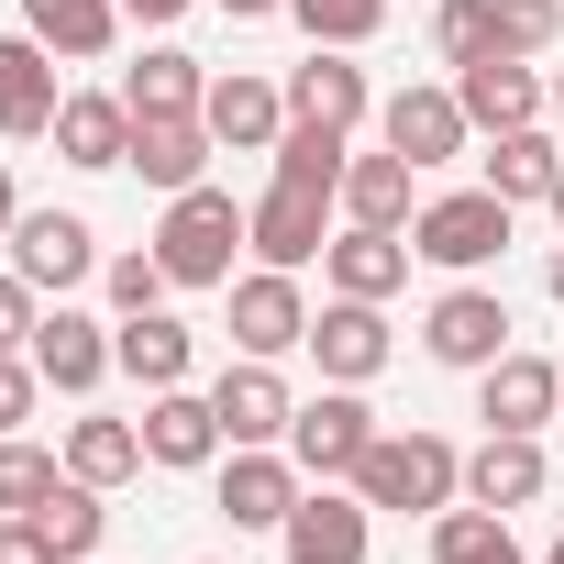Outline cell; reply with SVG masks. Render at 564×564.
Returning <instances> with one entry per match:
<instances>
[{"instance_id": "obj_1", "label": "cell", "mask_w": 564, "mask_h": 564, "mask_svg": "<svg viewBox=\"0 0 564 564\" xmlns=\"http://www.w3.org/2000/svg\"><path fill=\"white\" fill-rule=\"evenodd\" d=\"M254 243V210H232V188H177L166 199V221H155V254H166V276L177 289H232V254Z\"/></svg>"}, {"instance_id": "obj_2", "label": "cell", "mask_w": 564, "mask_h": 564, "mask_svg": "<svg viewBox=\"0 0 564 564\" xmlns=\"http://www.w3.org/2000/svg\"><path fill=\"white\" fill-rule=\"evenodd\" d=\"M344 487H355L366 509H454V498H465V454H454L443 432H377Z\"/></svg>"}, {"instance_id": "obj_3", "label": "cell", "mask_w": 564, "mask_h": 564, "mask_svg": "<svg viewBox=\"0 0 564 564\" xmlns=\"http://www.w3.org/2000/svg\"><path fill=\"white\" fill-rule=\"evenodd\" d=\"M509 199L498 188H454V199H421L410 210V254L421 265H443V276H476V265H498L509 254Z\"/></svg>"}, {"instance_id": "obj_4", "label": "cell", "mask_w": 564, "mask_h": 564, "mask_svg": "<svg viewBox=\"0 0 564 564\" xmlns=\"http://www.w3.org/2000/svg\"><path fill=\"white\" fill-rule=\"evenodd\" d=\"M421 355H432V366H465V377L498 366V355H509V300L476 289V276H454V289L421 311Z\"/></svg>"}, {"instance_id": "obj_5", "label": "cell", "mask_w": 564, "mask_h": 564, "mask_svg": "<svg viewBox=\"0 0 564 564\" xmlns=\"http://www.w3.org/2000/svg\"><path fill=\"white\" fill-rule=\"evenodd\" d=\"M221 300H232V344H243V355H265V366L289 355V344H311V300H300V276H289V265L232 276Z\"/></svg>"}, {"instance_id": "obj_6", "label": "cell", "mask_w": 564, "mask_h": 564, "mask_svg": "<svg viewBox=\"0 0 564 564\" xmlns=\"http://www.w3.org/2000/svg\"><path fill=\"white\" fill-rule=\"evenodd\" d=\"M276 542H289V564H366V498L344 476L300 487V509L276 520Z\"/></svg>"}, {"instance_id": "obj_7", "label": "cell", "mask_w": 564, "mask_h": 564, "mask_svg": "<svg viewBox=\"0 0 564 564\" xmlns=\"http://www.w3.org/2000/svg\"><path fill=\"white\" fill-rule=\"evenodd\" d=\"M454 100H465L476 133H520V122L553 111V78L531 56H476V67H454Z\"/></svg>"}, {"instance_id": "obj_8", "label": "cell", "mask_w": 564, "mask_h": 564, "mask_svg": "<svg viewBox=\"0 0 564 564\" xmlns=\"http://www.w3.org/2000/svg\"><path fill=\"white\" fill-rule=\"evenodd\" d=\"M377 133H388V155H410V166H454V155L476 144V122H465L454 89H388V100H377Z\"/></svg>"}, {"instance_id": "obj_9", "label": "cell", "mask_w": 564, "mask_h": 564, "mask_svg": "<svg viewBox=\"0 0 564 564\" xmlns=\"http://www.w3.org/2000/svg\"><path fill=\"white\" fill-rule=\"evenodd\" d=\"M366 443H377V410H366L355 388H322V399H300V421H289L300 476H355V465H366Z\"/></svg>"}, {"instance_id": "obj_10", "label": "cell", "mask_w": 564, "mask_h": 564, "mask_svg": "<svg viewBox=\"0 0 564 564\" xmlns=\"http://www.w3.org/2000/svg\"><path fill=\"white\" fill-rule=\"evenodd\" d=\"M333 210H344L333 188H300V177H276V188L254 199V265H289V276H300V265L333 243Z\"/></svg>"}, {"instance_id": "obj_11", "label": "cell", "mask_w": 564, "mask_h": 564, "mask_svg": "<svg viewBox=\"0 0 564 564\" xmlns=\"http://www.w3.org/2000/svg\"><path fill=\"white\" fill-rule=\"evenodd\" d=\"M300 509V454H276V443H232L221 454V520L232 531H276Z\"/></svg>"}, {"instance_id": "obj_12", "label": "cell", "mask_w": 564, "mask_h": 564, "mask_svg": "<svg viewBox=\"0 0 564 564\" xmlns=\"http://www.w3.org/2000/svg\"><path fill=\"white\" fill-rule=\"evenodd\" d=\"M12 276H34V289H78V276H100V232L78 210H23L12 221Z\"/></svg>"}, {"instance_id": "obj_13", "label": "cell", "mask_w": 564, "mask_h": 564, "mask_svg": "<svg viewBox=\"0 0 564 564\" xmlns=\"http://www.w3.org/2000/svg\"><path fill=\"white\" fill-rule=\"evenodd\" d=\"M23 355L45 366V388H56V399H89V388L122 366V355H111V322H89V311H67V300L34 322V344H23Z\"/></svg>"}, {"instance_id": "obj_14", "label": "cell", "mask_w": 564, "mask_h": 564, "mask_svg": "<svg viewBox=\"0 0 564 564\" xmlns=\"http://www.w3.org/2000/svg\"><path fill=\"white\" fill-rule=\"evenodd\" d=\"M564 410V366H542V355H498V366H476V421L487 432H542Z\"/></svg>"}, {"instance_id": "obj_15", "label": "cell", "mask_w": 564, "mask_h": 564, "mask_svg": "<svg viewBox=\"0 0 564 564\" xmlns=\"http://www.w3.org/2000/svg\"><path fill=\"white\" fill-rule=\"evenodd\" d=\"M56 111H67L56 45H34V34H0V133H12V144H34V133H56Z\"/></svg>"}, {"instance_id": "obj_16", "label": "cell", "mask_w": 564, "mask_h": 564, "mask_svg": "<svg viewBox=\"0 0 564 564\" xmlns=\"http://www.w3.org/2000/svg\"><path fill=\"white\" fill-rule=\"evenodd\" d=\"M210 410H221V443H289V421H300V388L276 377L265 355H243V366H221Z\"/></svg>"}, {"instance_id": "obj_17", "label": "cell", "mask_w": 564, "mask_h": 564, "mask_svg": "<svg viewBox=\"0 0 564 564\" xmlns=\"http://www.w3.org/2000/svg\"><path fill=\"white\" fill-rule=\"evenodd\" d=\"M322 276H333V300H399V289H410V232L344 221V232L322 243Z\"/></svg>"}, {"instance_id": "obj_18", "label": "cell", "mask_w": 564, "mask_h": 564, "mask_svg": "<svg viewBox=\"0 0 564 564\" xmlns=\"http://www.w3.org/2000/svg\"><path fill=\"white\" fill-rule=\"evenodd\" d=\"M311 355H322L333 388H366V377L388 366V300H333V311H311Z\"/></svg>"}, {"instance_id": "obj_19", "label": "cell", "mask_w": 564, "mask_h": 564, "mask_svg": "<svg viewBox=\"0 0 564 564\" xmlns=\"http://www.w3.org/2000/svg\"><path fill=\"white\" fill-rule=\"evenodd\" d=\"M221 454H232V443H221V410H210L199 388H155V399H144V465H177V476H188V465H221Z\"/></svg>"}, {"instance_id": "obj_20", "label": "cell", "mask_w": 564, "mask_h": 564, "mask_svg": "<svg viewBox=\"0 0 564 564\" xmlns=\"http://www.w3.org/2000/svg\"><path fill=\"white\" fill-rule=\"evenodd\" d=\"M199 122H210V144H232V155H276V133H289V89H265V78H210V100H199Z\"/></svg>"}, {"instance_id": "obj_21", "label": "cell", "mask_w": 564, "mask_h": 564, "mask_svg": "<svg viewBox=\"0 0 564 564\" xmlns=\"http://www.w3.org/2000/svg\"><path fill=\"white\" fill-rule=\"evenodd\" d=\"M56 155L67 166H133V100L122 89H67V111H56Z\"/></svg>"}, {"instance_id": "obj_22", "label": "cell", "mask_w": 564, "mask_h": 564, "mask_svg": "<svg viewBox=\"0 0 564 564\" xmlns=\"http://www.w3.org/2000/svg\"><path fill=\"white\" fill-rule=\"evenodd\" d=\"M542 476H553V465H542V432H487V443L465 454V498H476V509H531Z\"/></svg>"}, {"instance_id": "obj_23", "label": "cell", "mask_w": 564, "mask_h": 564, "mask_svg": "<svg viewBox=\"0 0 564 564\" xmlns=\"http://www.w3.org/2000/svg\"><path fill=\"white\" fill-rule=\"evenodd\" d=\"M133 177L166 188V199L199 188V177H210V122H199V111H177V122H133Z\"/></svg>"}, {"instance_id": "obj_24", "label": "cell", "mask_w": 564, "mask_h": 564, "mask_svg": "<svg viewBox=\"0 0 564 564\" xmlns=\"http://www.w3.org/2000/svg\"><path fill=\"white\" fill-rule=\"evenodd\" d=\"M122 100H133V122H177V111H199V100H210V67H199V56H177V45H155V56H133V67H122Z\"/></svg>"}, {"instance_id": "obj_25", "label": "cell", "mask_w": 564, "mask_h": 564, "mask_svg": "<svg viewBox=\"0 0 564 564\" xmlns=\"http://www.w3.org/2000/svg\"><path fill=\"white\" fill-rule=\"evenodd\" d=\"M289 111L355 133L366 122V67H344V45H311V67H289Z\"/></svg>"}, {"instance_id": "obj_26", "label": "cell", "mask_w": 564, "mask_h": 564, "mask_svg": "<svg viewBox=\"0 0 564 564\" xmlns=\"http://www.w3.org/2000/svg\"><path fill=\"white\" fill-rule=\"evenodd\" d=\"M111 355H122V377H144V399L155 388H188V322H166V311H133V322H111Z\"/></svg>"}, {"instance_id": "obj_27", "label": "cell", "mask_w": 564, "mask_h": 564, "mask_svg": "<svg viewBox=\"0 0 564 564\" xmlns=\"http://www.w3.org/2000/svg\"><path fill=\"white\" fill-rule=\"evenodd\" d=\"M553 177H564V144L542 133V122H520V133H487V188L520 210V199H553Z\"/></svg>"}, {"instance_id": "obj_28", "label": "cell", "mask_w": 564, "mask_h": 564, "mask_svg": "<svg viewBox=\"0 0 564 564\" xmlns=\"http://www.w3.org/2000/svg\"><path fill=\"white\" fill-rule=\"evenodd\" d=\"M23 34L89 67V56H111V34H122V0H23Z\"/></svg>"}, {"instance_id": "obj_29", "label": "cell", "mask_w": 564, "mask_h": 564, "mask_svg": "<svg viewBox=\"0 0 564 564\" xmlns=\"http://www.w3.org/2000/svg\"><path fill=\"white\" fill-rule=\"evenodd\" d=\"M111 487H89V476H56V498L34 509V531H45V553L56 564H89L100 553V531H111V509H100Z\"/></svg>"}, {"instance_id": "obj_30", "label": "cell", "mask_w": 564, "mask_h": 564, "mask_svg": "<svg viewBox=\"0 0 564 564\" xmlns=\"http://www.w3.org/2000/svg\"><path fill=\"white\" fill-rule=\"evenodd\" d=\"M432 564H531V553L509 542V509L454 498V509H432Z\"/></svg>"}, {"instance_id": "obj_31", "label": "cell", "mask_w": 564, "mask_h": 564, "mask_svg": "<svg viewBox=\"0 0 564 564\" xmlns=\"http://www.w3.org/2000/svg\"><path fill=\"white\" fill-rule=\"evenodd\" d=\"M410 155H355L344 166V221H377V232H410Z\"/></svg>"}, {"instance_id": "obj_32", "label": "cell", "mask_w": 564, "mask_h": 564, "mask_svg": "<svg viewBox=\"0 0 564 564\" xmlns=\"http://www.w3.org/2000/svg\"><path fill=\"white\" fill-rule=\"evenodd\" d=\"M67 476H89V487L144 476V421H67Z\"/></svg>"}, {"instance_id": "obj_33", "label": "cell", "mask_w": 564, "mask_h": 564, "mask_svg": "<svg viewBox=\"0 0 564 564\" xmlns=\"http://www.w3.org/2000/svg\"><path fill=\"white\" fill-rule=\"evenodd\" d=\"M344 166H355V144H344L333 122H300V111H289V133H276V177H300V188H333V199H344Z\"/></svg>"}, {"instance_id": "obj_34", "label": "cell", "mask_w": 564, "mask_h": 564, "mask_svg": "<svg viewBox=\"0 0 564 564\" xmlns=\"http://www.w3.org/2000/svg\"><path fill=\"white\" fill-rule=\"evenodd\" d=\"M564 0H487V56H553Z\"/></svg>"}, {"instance_id": "obj_35", "label": "cell", "mask_w": 564, "mask_h": 564, "mask_svg": "<svg viewBox=\"0 0 564 564\" xmlns=\"http://www.w3.org/2000/svg\"><path fill=\"white\" fill-rule=\"evenodd\" d=\"M166 254L144 243V254H100V300H111V322H133V311H166Z\"/></svg>"}, {"instance_id": "obj_36", "label": "cell", "mask_w": 564, "mask_h": 564, "mask_svg": "<svg viewBox=\"0 0 564 564\" xmlns=\"http://www.w3.org/2000/svg\"><path fill=\"white\" fill-rule=\"evenodd\" d=\"M56 476H67V465H56L45 443H23V432H0V509H12V520H34V509L56 498Z\"/></svg>"}, {"instance_id": "obj_37", "label": "cell", "mask_w": 564, "mask_h": 564, "mask_svg": "<svg viewBox=\"0 0 564 564\" xmlns=\"http://www.w3.org/2000/svg\"><path fill=\"white\" fill-rule=\"evenodd\" d=\"M289 23L311 45H366V34H388V0H289Z\"/></svg>"}, {"instance_id": "obj_38", "label": "cell", "mask_w": 564, "mask_h": 564, "mask_svg": "<svg viewBox=\"0 0 564 564\" xmlns=\"http://www.w3.org/2000/svg\"><path fill=\"white\" fill-rule=\"evenodd\" d=\"M432 56L443 67H476L487 56V0H443V12H432Z\"/></svg>"}, {"instance_id": "obj_39", "label": "cell", "mask_w": 564, "mask_h": 564, "mask_svg": "<svg viewBox=\"0 0 564 564\" xmlns=\"http://www.w3.org/2000/svg\"><path fill=\"white\" fill-rule=\"evenodd\" d=\"M34 399H45V366H34V355H0V432H23Z\"/></svg>"}, {"instance_id": "obj_40", "label": "cell", "mask_w": 564, "mask_h": 564, "mask_svg": "<svg viewBox=\"0 0 564 564\" xmlns=\"http://www.w3.org/2000/svg\"><path fill=\"white\" fill-rule=\"evenodd\" d=\"M34 300H45L34 276H0V355H23V344H34V322H45Z\"/></svg>"}, {"instance_id": "obj_41", "label": "cell", "mask_w": 564, "mask_h": 564, "mask_svg": "<svg viewBox=\"0 0 564 564\" xmlns=\"http://www.w3.org/2000/svg\"><path fill=\"white\" fill-rule=\"evenodd\" d=\"M0 564H56V553H45V531H34V520L0 509Z\"/></svg>"}, {"instance_id": "obj_42", "label": "cell", "mask_w": 564, "mask_h": 564, "mask_svg": "<svg viewBox=\"0 0 564 564\" xmlns=\"http://www.w3.org/2000/svg\"><path fill=\"white\" fill-rule=\"evenodd\" d=\"M122 12H133V23H177V12H188V0H122Z\"/></svg>"}, {"instance_id": "obj_43", "label": "cell", "mask_w": 564, "mask_h": 564, "mask_svg": "<svg viewBox=\"0 0 564 564\" xmlns=\"http://www.w3.org/2000/svg\"><path fill=\"white\" fill-rule=\"evenodd\" d=\"M221 12H232V23H254V12H289V0H221Z\"/></svg>"}, {"instance_id": "obj_44", "label": "cell", "mask_w": 564, "mask_h": 564, "mask_svg": "<svg viewBox=\"0 0 564 564\" xmlns=\"http://www.w3.org/2000/svg\"><path fill=\"white\" fill-rule=\"evenodd\" d=\"M12 221H23V199H12V177H0V243H12Z\"/></svg>"}, {"instance_id": "obj_45", "label": "cell", "mask_w": 564, "mask_h": 564, "mask_svg": "<svg viewBox=\"0 0 564 564\" xmlns=\"http://www.w3.org/2000/svg\"><path fill=\"white\" fill-rule=\"evenodd\" d=\"M553 122H564V67H553Z\"/></svg>"}, {"instance_id": "obj_46", "label": "cell", "mask_w": 564, "mask_h": 564, "mask_svg": "<svg viewBox=\"0 0 564 564\" xmlns=\"http://www.w3.org/2000/svg\"><path fill=\"white\" fill-rule=\"evenodd\" d=\"M542 210H553V221H564V177H553V199H542Z\"/></svg>"}, {"instance_id": "obj_47", "label": "cell", "mask_w": 564, "mask_h": 564, "mask_svg": "<svg viewBox=\"0 0 564 564\" xmlns=\"http://www.w3.org/2000/svg\"><path fill=\"white\" fill-rule=\"evenodd\" d=\"M542 564H564V531H553V542H542Z\"/></svg>"}, {"instance_id": "obj_48", "label": "cell", "mask_w": 564, "mask_h": 564, "mask_svg": "<svg viewBox=\"0 0 564 564\" xmlns=\"http://www.w3.org/2000/svg\"><path fill=\"white\" fill-rule=\"evenodd\" d=\"M553 300H564V254H553Z\"/></svg>"}]
</instances>
